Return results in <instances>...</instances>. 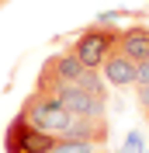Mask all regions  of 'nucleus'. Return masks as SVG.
<instances>
[{"label": "nucleus", "mask_w": 149, "mask_h": 153, "mask_svg": "<svg viewBox=\"0 0 149 153\" xmlns=\"http://www.w3.org/2000/svg\"><path fill=\"white\" fill-rule=\"evenodd\" d=\"M21 115L28 118V125L42 129L49 136H63L66 125H69V111L63 108L59 94H42V91H31L24 101H21Z\"/></svg>", "instance_id": "1"}, {"label": "nucleus", "mask_w": 149, "mask_h": 153, "mask_svg": "<svg viewBox=\"0 0 149 153\" xmlns=\"http://www.w3.org/2000/svg\"><path fill=\"white\" fill-rule=\"evenodd\" d=\"M118 45V28H104L101 21H94L90 28H83L73 38V52L87 70H101V63L108 59V52Z\"/></svg>", "instance_id": "2"}, {"label": "nucleus", "mask_w": 149, "mask_h": 153, "mask_svg": "<svg viewBox=\"0 0 149 153\" xmlns=\"http://www.w3.org/2000/svg\"><path fill=\"white\" fill-rule=\"evenodd\" d=\"M52 143H56V136L28 125V118L21 111L7 122V132H4V153H49Z\"/></svg>", "instance_id": "3"}, {"label": "nucleus", "mask_w": 149, "mask_h": 153, "mask_svg": "<svg viewBox=\"0 0 149 153\" xmlns=\"http://www.w3.org/2000/svg\"><path fill=\"white\" fill-rule=\"evenodd\" d=\"M59 101H63V108H66L69 115L104 118V97L90 94V91H83V87H76V84H66L63 91H59Z\"/></svg>", "instance_id": "4"}, {"label": "nucleus", "mask_w": 149, "mask_h": 153, "mask_svg": "<svg viewBox=\"0 0 149 153\" xmlns=\"http://www.w3.org/2000/svg\"><path fill=\"white\" fill-rule=\"evenodd\" d=\"M135 70H139V63L121 56L118 49H111L108 59L101 63V76H104V84H111V87H135Z\"/></svg>", "instance_id": "5"}, {"label": "nucleus", "mask_w": 149, "mask_h": 153, "mask_svg": "<svg viewBox=\"0 0 149 153\" xmlns=\"http://www.w3.org/2000/svg\"><path fill=\"white\" fill-rule=\"evenodd\" d=\"M121 56H128L132 63H142L149 56V25H132V28H118V45Z\"/></svg>", "instance_id": "6"}, {"label": "nucleus", "mask_w": 149, "mask_h": 153, "mask_svg": "<svg viewBox=\"0 0 149 153\" xmlns=\"http://www.w3.org/2000/svg\"><path fill=\"white\" fill-rule=\"evenodd\" d=\"M49 59H52V66H56V73H59L63 84H76V80L83 76V70H87L83 63L76 59L73 49H63V52H56V56H49Z\"/></svg>", "instance_id": "7"}, {"label": "nucleus", "mask_w": 149, "mask_h": 153, "mask_svg": "<svg viewBox=\"0 0 149 153\" xmlns=\"http://www.w3.org/2000/svg\"><path fill=\"white\" fill-rule=\"evenodd\" d=\"M104 146L90 143V139H73V136H56V143L49 153H101Z\"/></svg>", "instance_id": "8"}, {"label": "nucleus", "mask_w": 149, "mask_h": 153, "mask_svg": "<svg viewBox=\"0 0 149 153\" xmlns=\"http://www.w3.org/2000/svg\"><path fill=\"white\" fill-rule=\"evenodd\" d=\"M76 87H83V91H90L97 97H108V84H104L101 70H83V76L76 80Z\"/></svg>", "instance_id": "9"}, {"label": "nucleus", "mask_w": 149, "mask_h": 153, "mask_svg": "<svg viewBox=\"0 0 149 153\" xmlns=\"http://www.w3.org/2000/svg\"><path fill=\"white\" fill-rule=\"evenodd\" d=\"M135 101H139L142 115H146V122H149V84H139V91H135Z\"/></svg>", "instance_id": "10"}, {"label": "nucleus", "mask_w": 149, "mask_h": 153, "mask_svg": "<svg viewBox=\"0 0 149 153\" xmlns=\"http://www.w3.org/2000/svg\"><path fill=\"white\" fill-rule=\"evenodd\" d=\"M139 146H142L139 132H132V136H128V143H125V153H132V150H139Z\"/></svg>", "instance_id": "11"}]
</instances>
